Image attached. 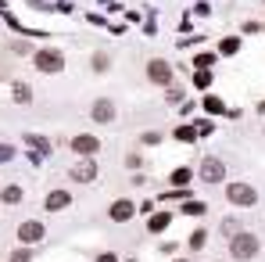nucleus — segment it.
I'll return each instance as SVG.
<instances>
[{"instance_id":"1","label":"nucleus","mask_w":265,"mask_h":262,"mask_svg":"<svg viewBox=\"0 0 265 262\" xmlns=\"http://www.w3.org/2000/svg\"><path fill=\"white\" fill-rule=\"evenodd\" d=\"M258 251H262V245H258L254 233H240V230H236L233 237H230V255L233 259L248 262V259H258Z\"/></svg>"},{"instance_id":"22","label":"nucleus","mask_w":265,"mask_h":262,"mask_svg":"<svg viewBox=\"0 0 265 262\" xmlns=\"http://www.w3.org/2000/svg\"><path fill=\"white\" fill-rule=\"evenodd\" d=\"M176 137H179V140H194V130H190V126H179Z\"/></svg>"},{"instance_id":"10","label":"nucleus","mask_w":265,"mask_h":262,"mask_svg":"<svg viewBox=\"0 0 265 262\" xmlns=\"http://www.w3.org/2000/svg\"><path fill=\"white\" fill-rule=\"evenodd\" d=\"M94 119H97V122H111V119H115V104L108 101V97H100V101L94 104Z\"/></svg>"},{"instance_id":"12","label":"nucleus","mask_w":265,"mask_h":262,"mask_svg":"<svg viewBox=\"0 0 265 262\" xmlns=\"http://www.w3.org/2000/svg\"><path fill=\"white\" fill-rule=\"evenodd\" d=\"M169 219H172V215H169V212H161V215H154V219H151V233H161V230H165V227H169Z\"/></svg>"},{"instance_id":"27","label":"nucleus","mask_w":265,"mask_h":262,"mask_svg":"<svg viewBox=\"0 0 265 262\" xmlns=\"http://www.w3.org/2000/svg\"><path fill=\"white\" fill-rule=\"evenodd\" d=\"M179 262H187V259H179Z\"/></svg>"},{"instance_id":"24","label":"nucleus","mask_w":265,"mask_h":262,"mask_svg":"<svg viewBox=\"0 0 265 262\" xmlns=\"http://www.w3.org/2000/svg\"><path fill=\"white\" fill-rule=\"evenodd\" d=\"M15 262H29V248H22V251H15Z\"/></svg>"},{"instance_id":"13","label":"nucleus","mask_w":265,"mask_h":262,"mask_svg":"<svg viewBox=\"0 0 265 262\" xmlns=\"http://www.w3.org/2000/svg\"><path fill=\"white\" fill-rule=\"evenodd\" d=\"M29 97H32V90L25 86V83H18V86H15V101H18V104H29Z\"/></svg>"},{"instance_id":"16","label":"nucleus","mask_w":265,"mask_h":262,"mask_svg":"<svg viewBox=\"0 0 265 262\" xmlns=\"http://www.w3.org/2000/svg\"><path fill=\"white\" fill-rule=\"evenodd\" d=\"M108 65H111V58H108V54H94V68H97V72H104Z\"/></svg>"},{"instance_id":"18","label":"nucleus","mask_w":265,"mask_h":262,"mask_svg":"<svg viewBox=\"0 0 265 262\" xmlns=\"http://www.w3.org/2000/svg\"><path fill=\"white\" fill-rule=\"evenodd\" d=\"M11 158H15V147H11V144H0V165L11 162Z\"/></svg>"},{"instance_id":"3","label":"nucleus","mask_w":265,"mask_h":262,"mask_svg":"<svg viewBox=\"0 0 265 262\" xmlns=\"http://www.w3.org/2000/svg\"><path fill=\"white\" fill-rule=\"evenodd\" d=\"M226 197H230L233 205H244V209H248V205L258 201V191L248 187V183H230V187H226Z\"/></svg>"},{"instance_id":"7","label":"nucleus","mask_w":265,"mask_h":262,"mask_svg":"<svg viewBox=\"0 0 265 262\" xmlns=\"http://www.w3.org/2000/svg\"><path fill=\"white\" fill-rule=\"evenodd\" d=\"M97 147H100V140H97V137H90V133H83V137L72 140V151H76V155H83V158L97 155Z\"/></svg>"},{"instance_id":"19","label":"nucleus","mask_w":265,"mask_h":262,"mask_svg":"<svg viewBox=\"0 0 265 262\" xmlns=\"http://www.w3.org/2000/svg\"><path fill=\"white\" fill-rule=\"evenodd\" d=\"M172 183H190V169H176V173H172Z\"/></svg>"},{"instance_id":"14","label":"nucleus","mask_w":265,"mask_h":262,"mask_svg":"<svg viewBox=\"0 0 265 262\" xmlns=\"http://www.w3.org/2000/svg\"><path fill=\"white\" fill-rule=\"evenodd\" d=\"M204 241H208V233H204V230H194V233H190V248H194V251L204 248Z\"/></svg>"},{"instance_id":"4","label":"nucleus","mask_w":265,"mask_h":262,"mask_svg":"<svg viewBox=\"0 0 265 262\" xmlns=\"http://www.w3.org/2000/svg\"><path fill=\"white\" fill-rule=\"evenodd\" d=\"M226 176V165H222V158H204L201 162V180H204V183H218V180Z\"/></svg>"},{"instance_id":"21","label":"nucleus","mask_w":265,"mask_h":262,"mask_svg":"<svg viewBox=\"0 0 265 262\" xmlns=\"http://www.w3.org/2000/svg\"><path fill=\"white\" fill-rule=\"evenodd\" d=\"M201 212H204V205H201V201H190L187 205V215H201Z\"/></svg>"},{"instance_id":"11","label":"nucleus","mask_w":265,"mask_h":262,"mask_svg":"<svg viewBox=\"0 0 265 262\" xmlns=\"http://www.w3.org/2000/svg\"><path fill=\"white\" fill-rule=\"evenodd\" d=\"M68 201H72L68 191H54V194H47V212H61Z\"/></svg>"},{"instance_id":"15","label":"nucleus","mask_w":265,"mask_h":262,"mask_svg":"<svg viewBox=\"0 0 265 262\" xmlns=\"http://www.w3.org/2000/svg\"><path fill=\"white\" fill-rule=\"evenodd\" d=\"M0 197H4L7 205H15V201H22V191H18V187H7V191L0 194Z\"/></svg>"},{"instance_id":"2","label":"nucleus","mask_w":265,"mask_h":262,"mask_svg":"<svg viewBox=\"0 0 265 262\" xmlns=\"http://www.w3.org/2000/svg\"><path fill=\"white\" fill-rule=\"evenodd\" d=\"M36 68L40 72H47V76H54V72H61L65 68V54L61 50H36Z\"/></svg>"},{"instance_id":"26","label":"nucleus","mask_w":265,"mask_h":262,"mask_svg":"<svg viewBox=\"0 0 265 262\" xmlns=\"http://www.w3.org/2000/svg\"><path fill=\"white\" fill-rule=\"evenodd\" d=\"M262 115H265V104H262Z\"/></svg>"},{"instance_id":"25","label":"nucleus","mask_w":265,"mask_h":262,"mask_svg":"<svg viewBox=\"0 0 265 262\" xmlns=\"http://www.w3.org/2000/svg\"><path fill=\"white\" fill-rule=\"evenodd\" d=\"M97 262H118V259H115V255H111V251H108V255H100V259H97Z\"/></svg>"},{"instance_id":"17","label":"nucleus","mask_w":265,"mask_h":262,"mask_svg":"<svg viewBox=\"0 0 265 262\" xmlns=\"http://www.w3.org/2000/svg\"><path fill=\"white\" fill-rule=\"evenodd\" d=\"M204 108L212 115H218V112H222V101H218V97H204Z\"/></svg>"},{"instance_id":"23","label":"nucleus","mask_w":265,"mask_h":262,"mask_svg":"<svg viewBox=\"0 0 265 262\" xmlns=\"http://www.w3.org/2000/svg\"><path fill=\"white\" fill-rule=\"evenodd\" d=\"M208 79H212L208 72H197V76H194V83H197V86H208Z\"/></svg>"},{"instance_id":"9","label":"nucleus","mask_w":265,"mask_h":262,"mask_svg":"<svg viewBox=\"0 0 265 262\" xmlns=\"http://www.w3.org/2000/svg\"><path fill=\"white\" fill-rule=\"evenodd\" d=\"M94 176H97V165H94V158H83L76 169H72V180H79V183H90Z\"/></svg>"},{"instance_id":"8","label":"nucleus","mask_w":265,"mask_h":262,"mask_svg":"<svg viewBox=\"0 0 265 262\" xmlns=\"http://www.w3.org/2000/svg\"><path fill=\"white\" fill-rule=\"evenodd\" d=\"M108 215H111L115 223H129L133 215H136V205H133V201H115V205H111V212H108Z\"/></svg>"},{"instance_id":"6","label":"nucleus","mask_w":265,"mask_h":262,"mask_svg":"<svg viewBox=\"0 0 265 262\" xmlns=\"http://www.w3.org/2000/svg\"><path fill=\"white\" fill-rule=\"evenodd\" d=\"M18 241H22V245H36V241H43V223H36V219L22 223V227H18Z\"/></svg>"},{"instance_id":"20","label":"nucleus","mask_w":265,"mask_h":262,"mask_svg":"<svg viewBox=\"0 0 265 262\" xmlns=\"http://www.w3.org/2000/svg\"><path fill=\"white\" fill-rule=\"evenodd\" d=\"M236 47H240V40H233V36L222 40V54H236Z\"/></svg>"},{"instance_id":"5","label":"nucleus","mask_w":265,"mask_h":262,"mask_svg":"<svg viewBox=\"0 0 265 262\" xmlns=\"http://www.w3.org/2000/svg\"><path fill=\"white\" fill-rule=\"evenodd\" d=\"M147 76H151V83L169 86L172 83V65H169V61H161V58H154L151 65H147Z\"/></svg>"}]
</instances>
